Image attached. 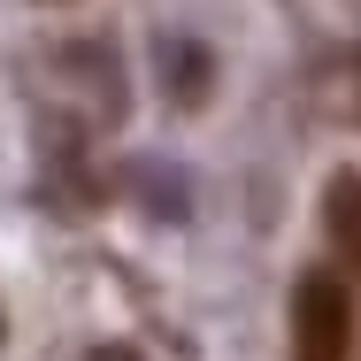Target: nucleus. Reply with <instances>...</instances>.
Segmentation results:
<instances>
[{
  "instance_id": "obj_2",
  "label": "nucleus",
  "mask_w": 361,
  "mask_h": 361,
  "mask_svg": "<svg viewBox=\"0 0 361 361\" xmlns=\"http://www.w3.org/2000/svg\"><path fill=\"white\" fill-rule=\"evenodd\" d=\"M323 231H331L338 262L361 269V177H354V169H338V177L323 185Z\"/></svg>"
},
{
  "instance_id": "obj_1",
  "label": "nucleus",
  "mask_w": 361,
  "mask_h": 361,
  "mask_svg": "<svg viewBox=\"0 0 361 361\" xmlns=\"http://www.w3.org/2000/svg\"><path fill=\"white\" fill-rule=\"evenodd\" d=\"M354 354V300L338 277H300L292 292V361H346Z\"/></svg>"
},
{
  "instance_id": "obj_4",
  "label": "nucleus",
  "mask_w": 361,
  "mask_h": 361,
  "mask_svg": "<svg viewBox=\"0 0 361 361\" xmlns=\"http://www.w3.org/2000/svg\"><path fill=\"white\" fill-rule=\"evenodd\" d=\"M92 361H139L131 346H92Z\"/></svg>"
},
{
  "instance_id": "obj_3",
  "label": "nucleus",
  "mask_w": 361,
  "mask_h": 361,
  "mask_svg": "<svg viewBox=\"0 0 361 361\" xmlns=\"http://www.w3.org/2000/svg\"><path fill=\"white\" fill-rule=\"evenodd\" d=\"M161 85H169L177 108H200L208 85H216V54L192 47V39H161Z\"/></svg>"
}]
</instances>
